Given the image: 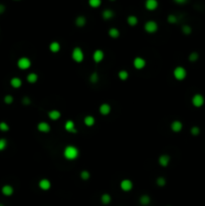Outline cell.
Listing matches in <instances>:
<instances>
[{
	"label": "cell",
	"mask_w": 205,
	"mask_h": 206,
	"mask_svg": "<svg viewBox=\"0 0 205 206\" xmlns=\"http://www.w3.org/2000/svg\"><path fill=\"white\" fill-rule=\"evenodd\" d=\"M79 156V150L72 145H68L63 150V157L68 161H74Z\"/></svg>",
	"instance_id": "1"
},
{
	"label": "cell",
	"mask_w": 205,
	"mask_h": 206,
	"mask_svg": "<svg viewBox=\"0 0 205 206\" xmlns=\"http://www.w3.org/2000/svg\"><path fill=\"white\" fill-rule=\"evenodd\" d=\"M72 60L75 62H77V64H81V62H84V51L81 47H79V46H75V47L72 50Z\"/></svg>",
	"instance_id": "2"
},
{
	"label": "cell",
	"mask_w": 205,
	"mask_h": 206,
	"mask_svg": "<svg viewBox=\"0 0 205 206\" xmlns=\"http://www.w3.org/2000/svg\"><path fill=\"white\" fill-rule=\"evenodd\" d=\"M173 76L177 81H184L187 76V71H186L185 67H176L173 71Z\"/></svg>",
	"instance_id": "3"
},
{
	"label": "cell",
	"mask_w": 205,
	"mask_h": 206,
	"mask_svg": "<svg viewBox=\"0 0 205 206\" xmlns=\"http://www.w3.org/2000/svg\"><path fill=\"white\" fill-rule=\"evenodd\" d=\"M158 28H159V26H158V23L156 21H154V20H148L147 22L145 23V25H144V29H145V31L147 32V33H156Z\"/></svg>",
	"instance_id": "4"
},
{
	"label": "cell",
	"mask_w": 205,
	"mask_h": 206,
	"mask_svg": "<svg viewBox=\"0 0 205 206\" xmlns=\"http://www.w3.org/2000/svg\"><path fill=\"white\" fill-rule=\"evenodd\" d=\"M17 67H18V69H22V71L28 69L30 67H31V60L26 57H20L19 59L17 60Z\"/></svg>",
	"instance_id": "5"
},
{
	"label": "cell",
	"mask_w": 205,
	"mask_h": 206,
	"mask_svg": "<svg viewBox=\"0 0 205 206\" xmlns=\"http://www.w3.org/2000/svg\"><path fill=\"white\" fill-rule=\"evenodd\" d=\"M191 103L195 108H201L205 103L204 97L201 93H195L191 99Z\"/></svg>",
	"instance_id": "6"
},
{
	"label": "cell",
	"mask_w": 205,
	"mask_h": 206,
	"mask_svg": "<svg viewBox=\"0 0 205 206\" xmlns=\"http://www.w3.org/2000/svg\"><path fill=\"white\" fill-rule=\"evenodd\" d=\"M133 65L136 69L140 71V69H143L144 67H146V59L141 57H137L134 58L133 60Z\"/></svg>",
	"instance_id": "7"
},
{
	"label": "cell",
	"mask_w": 205,
	"mask_h": 206,
	"mask_svg": "<svg viewBox=\"0 0 205 206\" xmlns=\"http://www.w3.org/2000/svg\"><path fill=\"white\" fill-rule=\"evenodd\" d=\"M133 182H132V180L130 179H123L121 181V183H120V187H121V189L123 190L124 192H129L131 191L132 189H133Z\"/></svg>",
	"instance_id": "8"
},
{
	"label": "cell",
	"mask_w": 205,
	"mask_h": 206,
	"mask_svg": "<svg viewBox=\"0 0 205 206\" xmlns=\"http://www.w3.org/2000/svg\"><path fill=\"white\" fill-rule=\"evenodd\" d=\"M159 6V2L158 0H146L145 1V8L149 11L156 10Z\"/></svg>",
	"instance_id": "9"
},
{
	"label": "cell",
	"mask_w": 205,
	"mask_h": 206,
	"mask_svg": "<svg viewBox=\"0 0 205 206\" xmlns=\"http://www.w3.org/2000/svg\"><path fill=\"white\" fill-rule=\"evenodd\" d=\"M104 58H105V52H104L102 50H96L94 51L93 59L96 64H100L101 62H103Z\"/></svg>",
	"instance_id": "10"
},
{
	"label": "cell",
	"mask_w": 205,
	"mask_h": 206,
	"mask_svg": "<svg viewBox=\"0 0 205 206\" xmlns=\"http://www.w3.org/2000/svg\"><path fill=\"white\" fill-rule=\"evenodd\" d=\"M38 187L43 191H48L51 188V182L49 181L46 178H43V179H40L38 181Z\"/></svg>",
	"instance_id": "11"
},
{
	"label": "cell",
	"mask_w": 205,
	"mask_h": 206,
	"mask_svg": "<svg viewBox=\"0 0 205 206\" xmlns=\"http://www.w3.org/2000/svg\"><path fill=\"white\" fill-rule=\"evenodd\" d=\"M111 111H112V108H111L110 105L107 104V103H104V104L101 105L100 108H99V112H100V114L103 115V116H108V115L111 113Z\"/></svg>",
	"instance_id": "12"
},
{
	"label": "cell",
	"mask_w": 205,
	"mask_h": 206,
	"mask_svg": "<svg viewBox=\"0 0 205 206\" xmlns=\"http://www.w3.org/2000/svg\"><path fill=\"white\" fill-rule=\"evenodd\" d=\"M65 131L68 133H77V128H75V124L74 121L72 120H67L65 123Z\"/></svg>",
	"instance_id": "13"
},
{
	"label": "cell",
	"mask_w": 205,
	"mask_h": 206,
	"mask_svg": "<svg viewBox=\"0 0 205 206\" xmlns=\"http://www.w3.org/2000/svg\"><path fill=\"white\" fill-rule=\"evenodd\" d=\"M170 128H171V130L173 131L174 133H179L183 129V124H182V122L179 121V120L173 121L171 123Z\"/></svg>",
	"instance_id": "14"
},
{
	"label": "cell",
	"mask_w": 205,
	"mask_h": 206,
	"mask_svg": "<svg viewBox=\"0 0 205 206\" xmlns=\"http://www.w3.org/2000/svg\"><path fill=\"white\" fill-rule=\"evenodd\" d=\"M158 163H159L160 166H162V167H167V166L169 165V163H170V156L166 155V154H163V155H161L159 157Z\"/></svg>",
	"instance_id": "15"
},
{
	"label": "cell",
	"mask_w": 205,
	"mask_h": 206,
	"mask_svg": "<svg viewBox=\"0 0 205 206\" xmlns=\"http://www.w3.org/2000/svg\"><path fill=\"white\" fill-rule=\"evenodd\" d=\"M37 130L40 133H48L50 131V126L46 122H39L37 124Z\"/></svg>",
	"instance_id": "16"
},
{
	"label": "cell",
	"mask_w": 205,
	"mask_h": 206,
	"mask_svg": "<svg viewBox=\"0 0 205 206\" xmlns=\"http://www.w3.org/2000/svg\"><path fill=\"white\" fill-rule=\"evenodd\" d=\"M48 116L51 121H57L62 117V113L58 110H51L48 113Z\"/></svg>",
	"instance_id": "17"
},
{
	"label": "cell",
	"mask_w": 205,
	"mask_h": 206,
	"mask_svg": "<svg viewBox=\"0 0 205 206\" xmlns=\"http://www.w3.org/2000/svg\"><path fill=\"white\" fill-rule=\"evenodd\" d=\"M1 192L4 196H11L14 193V188L11 185L9 184H5L3 187L1 188Z\"/></svg>",
	"instance_id": "18"
},
{
	"label": "cell",
	"mask_w": 205,
	"mask_h": 206,
	"mask_svg": "<svg viewBox=\"0 0 205 206\" xmlns=\"http://www.w3.org/2000/svg\"><path fill=\"white\" fill-rule=\"evenodd\" d=\"M10 86L14 88H19L22 86V79L18 76H14L10 79Z\"/></svg>",
	"instance_id": "19"
},
{
	"label": "cell",
	"mask_w": 205,
	"mask_h": 206,
	"mask_svg": "<svg viewBox=\"0 0 205 206\" xmlns=\"http://www.w3.org/2000/svg\"><path fill=\"white\" fill-rule=\"evenodd\" d=\"M48 48L52 53H57L60 50V43L58 41H52L49 44Z\"/></svg>",
	"instance_id": "20"
},
{
	"label": "cell",
	"mask_w": 205,
	"mask_h": 206,
	"mask_svg": "<svg viewBox=\"0 0 205 206\" xmlns=\"http://www.w3.org/2000/svg\"><path fill=\"white\" fill-rule=\"evenodd\" d=\"M84 125H86L87 127H93V126L96 124V120H95V118H94L93 116L89 115V116L84 117Z\"/></svg>",
	"instance_id": "21"
},
{
	"label": "cell",
	"mask_w": 205,
	"mask_h": 206,
	"mask_svg": "<svg viewBox=\"0 0 205 206\" xmlns=\"http://www.w3.org/2000/svg\"><path fill=\"white\" fill-rule=\"evenodd\" d=\"M115 13L113 10H111V9H105V10L102 12V16L103 18L105 20H109V19H112L113 17H114Z\"/></svg>",
	"instance_id": "22"
},
{
	"label": "cell",
	"mask_w": 205,
	"mask_h": 206,
	"mask_svg": "<svg viewBox=\"0 0 205 206\" xmlns=\"http://www.w3.org/2000/svg\"><path fill=\"white\" fill-rule=\"evenodd\" d=\"M86 23H87V18L84 16L79 15L75 18V25L77 27H84L86 25Z\"/></svg>",
	"instance_id": "23"
},
{
	"label": "cell",
	"mask_w": 205,
	"mask_h": 206,
	"mask_svg": "<svg viewBox=\"0 0 205 206\" xmlns=\"http://www.w3.org/2000/svg\"><path fill=\"white\" fill-rule=\"evenodd\" d=\"M138 17L135 15H129L128 17H127V23H128L130 26H136L137 24H138Z\"/></svg>",
	"instance_id": "24"
},
{
	"label": "cell",
	"mask_w": 205,
	"mask_h": 206,
	"mask_svg": "<svg viewBox=\"0 0 205 206\" xmlns=\"http://www.w3.org/2000/svg\"><path fill=\"white\" fill-rule=\"evenodd\" d=\"M26 81L29 84H35L38 81V76H37V74H35V72H30V74H27Z\"/></svg>",
	"instance_id": "25"
},
{
	"label": "cell",
	"mask_w": 205,
	"mask_h": 206,
	"mask_svg": "<svg viewBox=\"0 0 205 206\" xmlns=\"http://www.w3.org/2000/svg\"><path fill=\"white\" fill-rule=\"evenodd\" d=\"M108 33H109V36L110 37L116 39V38H118V37L120 36V30L118 29V28H116V27H112V28L109 29Z\"/></svg>",
	"instance_id": "26"
},
{
	"label": "cell",
	"mask_w": 205,
	"mask_h": 206,
	"mask_svg": "<svg viewBox=\"0 0 205 206\" xmlns=\"http://www.w3.org/2000/svg\"><path fill=\"white\" fill-rule=\"evenodd\" d=\"M101 201H102L103 204L108 205V204H110L111 201H112V197H111L110 194L105 193V194H103V195L101 196Z\"/></svg>",
	"instance_id": "27"
},
{
	"label": "cell",
	"mask_w": 205,
	"mask_h": 206,
	"mask_svg": "<svg viewBox=\"0 0 205 206\" xmlns=\"http://www.w3.org/2000/svg\"><path fill=\"white\" fill-rule=\"evenodd\" d=\"M88 3L92 8H99L102 5V0H89Z\"/></svg>",
	"instance_id": "28"
},
{
	"label": "cell",
	"mask_w": 205,
	"mask_h": 206,
	"mask_svg": "<svg viewBox=\"0 0 205 206\" xmlns=\"http://www.w3.org/2000/svg\"><path fill=\"white\" fill-rule=\"evenodd\" d=\"M150 202H151V198H150V196H148V195H142L140 197V203L142 205L144 206H146V205H149L150 204Z\"/></svg>",
	"instance_id": "29"
},
{
	"label": "cell",
	"mask_w": 205,
	"mask_h": 206,
	"mask_svg": "<svg viewBox=\"0 0 205 206\" xmlns=\"http://www.w3.org/2000/svg\"><path fill=\"white\" fill-rule=\"evenodd\" d=\"M118 76H119V79H121V81H127L129 78V72L127 71H125V69H122V71H119V74H118Z\"/></svg>",
	"instance_id": "30"
},
{
	"label": "cell",
	"mask_w": 205,
	"mask_h": 206,
	"mask_svg": "<svg viewBox=\"0 0 205 206\" xmlns=\"http://www.w3.org/2000/svg\"><path fill=\"white\" fill-rule=\"evenodd\" d=\"M79 177L82 178V180H84V181H87V180L89 179V177H91V174H89V171L87 170H82L81 172V174H79Z\"/></svg>",
	"instance_id": "31"
},
{
	"label": "cell",
	"mask_w": 205,
	"mask_h": 206,
	"mask_svg": "<svg viewBox=\"0 0 205 206\" xmlns=\"http://www.w3.org/2000/svg\"><path fill=\"white\" fill-rule=\"evenodd\" d=\"M199 58V55L197 52H195V51H193V52H191L189 55V57H188V59L190 60V62H196L197 59Z\"/></svg>",
	"instance_id": "32"
},
{
	"label": "cell",
	"mask_w": 205,
	"mask_h": 206,
	"mask_svg": "<svg viewBox=\"0 0 205 206\" xmlns=\"http://www.w3.org/2000/svg\"><path fill=\"white\" fill-rule=\"evenodd\" d=\"M156 183H157L158 186H160V187H164L165 185H166L167 181H166V179H165L164 177H158V178H157V180H156Z\"/></svg>",
	"instance_id": "33"
},
{
	"label": "cell",
	"mask_w": 205,
	"mask_h": 206,
	"mask_svg": "<svg viewBox=\"0 0 205 206\" xmlns=\"http://www.w3.org/2000/svg\"><path fill=\"white\" fill-rule=\"evenodd\" d=\"M167 21H168L169 23H171V24H174V23H176L178 21V18L176 15L170 14V15H168V17H167Z\"/></svg>",
	"instance_id": "34"
},
{
	"label": "cell",
	"mask_w": 205,
	"mask_h": 206,
	"mask_svg": "<svg viewBox=\"0 0 205 206\" xmlns=\"http://www.w3.org/2000/svg\"><path fill=\"white\" fill-rule=\"evenodd\" d=\"M0 131L1 132H7V131H9V125L6 122H0Z\"/></svg>",
	"instance_id": "35"
},
{
	"label": "cell",
	"mask_w": 205,
	"mask_h": 206,
	"mask_svg": "<svg viewBox=\"0 0 205 206\" xmlns=\"http://www.w3.org/2000/svg\"><path fill=\"white\" fill-rule=\"evenodd\" d=\"M89 81H91V83L93 84H96L99 81V74L98 72H93V74H91V76H89Z\"/></svg>",
	"instance_id": "36"
},
{
	"label": "cell",
	"mask_w": 205,
	"mask_h": 206,
	"mask_svg": "<svg viewBox=\"0 0 205 206\" xmlns=\"http://www.w3.org/2000/svg\"><path fill=\"white\" fill-rule=\"evenodd\" d=\"M7 147V140L4 139V138H1L0 139V152L4 151Z\"/></svg>",
	"instance_id": "37"
},
{
	"label": "cell",
	"mask_w": 205,
	"mask_h": 206,
	"mask_svg": "<svg viewBox=\"0 0 205 206\" xmlns=\"http://www.w3.org/2000/svg\"><path fill=\"white\" fill-rule=\"evenodd\" d=\"M182 32L186 35H188V34H191L192 32V28L191 26H189V25H183L182 26Z\"/></svg>",
	"instance_id": "38"
},
{
	"label": "cell",
	"mask_w": 205,
	"mask_h": 206,
	"mask_svg": "<svg viewBox=\"0 0 205 206\" xmlns=\"http://www.w3.org/2000/svg\"><path fill=\"white\" fill-rule=\"evenodd\" d=\"M3 101H4V103H5L6 105H11L13 103L14 99H13V97L11 95H6L5 97H4Z\"/></svg>",
	"instance_id": "39"
},
{
	"label": "cell",
	"mask_w": 205,
	"mask_h": 206,
	"mask_svg": "<svg viewBox=\"0 0 205 206\" xmlns=\"http://www.w3.org/2000/svg\"><path fill=\"white\" fill-rule=\"evenodd\" d=\"M190 132H191V134L193 136H198L200 134V129H199V127H197V126H194V127L191 128Z\"/></svg>",
	"instance_id": "40"
},
{
	"label": "cell",
	"mask_w": 205,
	"mask_h": 206,
	"mask_svg": "<svg viewBox=\"0 0 205 206\" xmlns=\"http://www.w3.org/2000/svg\"><path fill=\"white\" fill-rule=\"evenodd\" d=\"M22 104L25 105V106H28V105L31 104V100H30V98L28 97H24L22 99Z\"/></svg>",
	"instance_id": "41"
},
{
	"label": "cell",
	"mask_w": 205,
	"mask_h": 206,
	"mask_svg": "<svg viewBox=\"0 0 205 206\" xmlns=\"http://www.w3.org/2000/svg\"><path fill=\"white\" fill-rule=\"evenodd\" d=\"M6 10V7L4 4H0V14H2V13H4Z\"/></svg>",
	"instance_id": "42"
},
{
	"label": "cell",
	"mask_w": 205,
	"mask_h": 206,
	"mask_svg": "<svg viewBox=\"0 0 205 206\" xmlns=\"http://www.w3.org/2000/svg\"><path fill=\"white\" fill-rule=\"evenodd\" d=\"M174 1H175L177 4H180V5H182V4H185L186 2L188 1V0H174Z\"/></svg>",
	"instance_id": "43"
},
{
	"label": "cell",
	"mask_w": 205,
	"mask_h": 206,
	"mask_svg": "<svg viewBox=\"0 0 205 206\" xmlns=\"http://www.w3.org/2000/svg\"><path fill=\"white\" fill-rule=\"evenodd\" d=\"M0 206H4L3 204H2V203H0Z\"/></svg>",
	"instance_id": "44"
},
{
	"label": "cell",
	"mask_w": 205,
	"mask_h": 206,
	"mask_svg": "<svg viewBox=\"0 0 205 206\" xmlns=\"http://www.w3.org/2000/svg\"><path fill=\"white\" fill-rule=\"evenodd\" d=\"M14 1H19V0H14Z\"/></svg>",
	"instance_id": "45"
},
{
	"label": "cell",
	"mask_w": 205,
	"mask_h": 206,
	"mask_svg": "<svg viewBox=\"0 0 205 206\" xmlns=\"http://www.w3.org/2000/svg\"><path fill=\"white\" fill-rule=\"evenodd\" d=\"M110 1H115V0H110Z\"/></svg>",
	"instance_id": "46"
}]
</instances>
